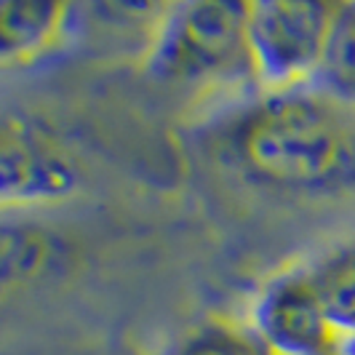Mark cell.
Listing matches in <instances>:
<instances>
[{"instance_id":"6da1fadb","label":"cell","mask_w":355,"mask_h":355,"mask_svg":"<svg viewBox=\"0 0 355 355\" xmlns=\"http://www.w3.org/2000/svg\"><path fill=\"white\" fill-rule=\"evenodd\" d=\"M203 147L230 177L272 200H355V107L313 83L235 102L206 125Z\"/></svg>"},{"instance_id":"7a4b0ae2","label":"cell","mask_w":355,"mask_h":355,"mask_svg":"<svg viewBox=\"0 0 355 355\" xmlns=\"http://www.w3.org/2000/svg\"><path fill=\"white\" fill-rule=\"evenodd\" d=\"M142 67L150 80L177 89H227L254 83L249 3L193 0L166 6Z\"/></svg>"},{"instance_id":"3957f363","label":"cell","mask_w":355,"mask_h":355,"mask_svg":"<svg viewBox=\"0 0 355 355\" xmlns=\"http://www.w3.org/2000/svg\"><path fill=\"white\" fill-rule=\"evenodd\" d=\"M337 8L339 3L326 0L249 3V46L259 91L315 83Z\"/></svg>"},{"instance_id":"277c9868","label":"cell","mask_w":355,"mask_h":355,"mask_svg":"<svg viewBox=\"0 0 355 355\" xmlns=\"http://www.w3.org/2000/svg\"><path fill=\"white\" fill-rule=\"evenodd\" d=\"M251 329L272 355H345L347 342L304 265L284 270L262 286L251 310Z\"/></svg>"},{"instance_id":"5b68a950","label":"cell","mask_w":355,"mask_h":355,"mask_svg":"<svg viewBox=\"0 0 355 355\" xmlns=\"http://www.w3.org/2000/svg\"><path fill=\"white\" fill-rule=\"evenodd\" d=\"M80 184L70 150L27 115L6 112L0 128L3 209L62 203Z\"/></svg>"},{"instance_id":"8992f818","label":"cell","mask_w":355,"mask_h":355,"mask_svg":"<svg viewBox=\"0 0 355 355\" xmlns=\"http://www.w3.org/2000/svg\"><path fill=\"white\" fill-rule=\"evenodd\" d=\"M70 3L56 0H0V62L30 67L56 51L72 27Z\"/></svg>"},{"instance_id":"52a82bcc","label":"cell","mask_w":355,"mask_h":355,"mask_svg":"<svg viewBox=\"0 0 355 355\" xmlns=\"http://www.w3.org/2000/svg\"><path fill=\"white\" fill-rule=\"evenodd\" d=\"M304 270L334 323L347 337L355 334V235L334 243Z\"/></svg>"},{"instance_id":"ba28073f","label":"cell","mask_w":355,"mask_h":355,"mask_svg":"<svg viewBox=\"0 0 355 355\" xmlns=\"http://www.w3.org/2000/svg\"><path fill=\"white\" fill-rule=\"evenodd\" d=\"M313 86L355 107V0L339 3L326 59Z\"/></svg>"},{"instance_id":"9c48e42d","label":"cell","mask_w":355,"mask_h":355,"mask_svg":"<svg viewBox=\"0 0 355 355\" xmlns=\"http://www.w3.org/2000/svg\"><path fill=\"white\" fill-rule=\"evenodd\" d=\"M53 241L33 225H6L3 230V288L24 286L40 278L53 262Z\"/></svg>"},{"instance_id":"30bf717a","label":"cell","mask_w":355,"mask_h":355,"mask_svg":"<svg viewBox=\"0 0 355 355\" xmlns=\"http://www.w3.org/2000/svg\"><path fill=\"white\" fill-rule=\"evenodd\" d=\"M168 355H272L251 326L211 318L174 342Z\"/></svg>"},{"instance_id":"8fae6325","label":"cell","mask_w":355,"mask_h":355,"mask_svg":"<svg viewBox=\"0 0 355 355\" xmlns=\"http://www.w3.org/2000/svg\"><path fill=\"white\" fill-rule=\"evenodd\" d=\"M345 355H355V334H350L345 342Z\"/></svg>"}]
</instances>
